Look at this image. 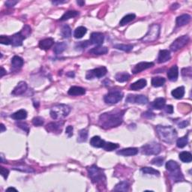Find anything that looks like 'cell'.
<instances>
[{
    "label": "cell",
    "mask_w": 192,
    "mask_h": 192,
    "mask_svg": "<svg viewBox=\"0 0 192 192\" xmlns=\"http://www.w3.org/2000/svg\"><path fill=\"white\" fill-rule=\"evenodd\" d=\"M125 111L115 110L107 113H104L99 117V125L104 129L114 128L120 126L123 121Z\"/></svg>",
    "instance_id": "obj_1"
},
{
    "label": "cell",
    "mask_w": 192,
    "mask_h": 192,
    "mask_svg": "<svg viewBox=\"0 0 192 192\" xmlns=\"http://www.w3.org/2000/svg\"><path fill=\"white\" fill-rule=\"evenodd\" d=\"M155 130L158 137L165 143H173L177 138L176 130L172 126H158Z\"/></svg>",
    "instance_id": "obj_2"
},
{
    "label": "cell",
    "mask_w": 192,
    "mask_h": 192,
    "mask_svg": "<svg viewBox=\"0 0 192 192\" xmlns=\"http://www.w3.org/2000/svg\"><path fill=\"white\" fill-rule=\"evenodd\" d=\"M166 169L170 173V176L175 182H182L184 180V176L181 172L180 167L176 161L173 160L167 161L166 163Z\"/></svg>",
    "instance_id": "obj_3"
},
{
    "label": "cell",
    "mask_w": 192,
    "mask_h": 192,
    "mask_svg": "<svg viewBox=\"0 0 192 192\" xmlns=\"http://www.w3.org/2000/svg\"><path fill=\"white\" fill-rule=\"evenodd\" d=\"M88 170L89 176L92 180V182L95 184H100L103 183V182H105L106 177L101 169L97 167L96 165H92L87 168Z\"/></svg>",
    "instance_id": "obj_4"
},
{
    "label": "cell",
    "mask_w": 192,
    "mask_h": 192,
    "mask_svg": "<svg viewBox=\"0 0 192 192\" xmlns=\"http://www.w3.org/2000/svg\"><path fill=\"white\" fill-rule=\"evenodd\" d=\"M71 112V107L66 104H57L52 107L50 112V116L53 119H58L64 118L69 114Z\"/></svg>",
    "instance_id": "obj_5"
},
{
    "label": "cell",
    "mask_w": 192,
    "mask_h": 192,
    "mask_svg": "<svg viewBox=\"0 0 192 192\" xmlns=\"http://www.w3.org/2000/svg\"><path fill=\"white\" fill-rule=\"evenodd\" d=\"M160 34V26L158 24H152L149 29L148 32L145 35L143 38L141 39V41L143 42H152L156 41L159 36Z\"/></svg>",
    "instance_id": "obj_6"
},
{
    "label": "cell",
    "mask_w": 192,
    "mask_h": 192,
    "mask_svg": "<svg viewBox=\"0 0 192 192\" xmlns=\"http://www.w3.org/2000/svg\"><path fill=\"white\" fill-rule=\"evenodd\" d=\"M123 98V93L120 90L112 89L104 96V99L106 104H114L120 101Z\"/></svg>",
    "instance_id": "obj_7"
},
{
    "label": "cell",
    "mask_w": 192,
    "mask_h": 192,
    "mask_svg": "<svg viewBox=\"0 0 192 192\" xmlns=\"http://www.w3.org/2000/svg\"><path fill=\"white\" fill-rule=\"evenodd\" d=\"M161 146H160L159 143L156 142L147 143V144L141 147V152L146 155H158L161 152Z\"/></svg>",
    "instance_id": "obj_8"
},
{
    "label": "cell",
    "mask_w": 192,
    "mask_h": 192,
    "mask_svg": "<svg viewBox=\"0 0 192 192\" xmlns=\"http://www.w3.org/2000/svg\"><path fill=\"white\" fill-rule=\"evenodd\" d=\"M107 69L106 67L102 66L99 68H95V69L88 71L86 75V78L87 80H92L94 78H101L107 74Z\"/></svg>",
    "instance_id": "obj_9"
},
{
    "label": "cell",
    "mask_w": 192,
    "mask_h": 192,
    "mask_svg": "<svg viewBox=\"0 0 192 192\" xmlns=\"http://www.w3.org/2000/svg\"><path fill=\"white\" fill-rule=\"evenodd\" d=\"M188 41H189V37L188 35H182V36L179 37L178 38H176L172 43V44L170 47V50L173 52H176L177 50H180L181 48H182L184 46L187 44Z\"/></svg>",
    "instance_id": "obj_10"
},
{
    "label": "cell",
    "mask_w": 192,
    "mask_h": 192,
    "mask_svg": "<svg viewBox=\"0 0 192 192\" xmlns=\"http://www.w3.org/2000/svg\"><path fill=\"white\" fill-rule=\"evenodd\" d=\"M126 101L127 103H136L139 104H146L148 103V98L142 95H137V96H134V95H128L127 96Z\"/></svg>",
    "instance_id": "obj_11"
},
{
    "label": "cell",
    "mask_w": 192,
    "mask_h": 192,
    "mask_svg": "<svg viewBox=\"0 0 192 192\" xmlns=\"http://www.w3.org/2000/svg\"><path fill=\"white\" fill-rule=\"evenodd\" d=\"M152 66H154L153 62H142L138 63V64H137L135 67H134V68L132 69V73H133V74H138V73H140V72L152 68Z\"/></svg>",
    "instance_id": "obj_12"
},
{
    "label": "cell",
    "mask_w": 192,
    "mask_h": 192,
    "mask_svg": "<svg viewBox=\"0 0 192 192\" xmlns=\"http://www.w3.org/2000/svg\"><path fill=\"white\" fill-rule=\"evenodd\" d=\"M104 40V36L102 33L92 32L90 35L89 42H91V44H95V45L100 46L101 44H103Z\"/></svg>",
    "instance_id": "obj_13"
},
{
    "label": "cell",
    "mask_w": 192,
    "mask_h": 192,
    "mask_svg": "<svg viewBox=\"0 0 192 192\" xmlns=\"http://www.w3.org/2000/svg\"><path fill=\"white\" fill-rule=\"evenodd\" d=\"M27 89V83L24 81H20L13 89L12 94L13 96H20L23 95Z\"/></svg>",
    "instance_id": "obj_14"
},
{
    "label": "cell",
    "mask_w": 192,
    "mask_h": 192,
    "mask_svg": "<svg viewBox=\"0 0 192 192\" xmlns=\"http://www.w3.org/2000/svg\"><path fill=\"white\" fill-rule=\"evenodd\" d=\"M10 38L12 45L14 47H18L21 46L23 44V41L25 39V37L20 32L13 35L12 36L10 37Z\"/></svg>",
    "instance_id": "obj_15"
},
{
    "label": "cell",
    "mask_w": 192,
    "mask_h": 192,
    "mask_svg": "<svg viewBox=\"0 0 192 192\" xmlns=\"http://www.w3.org/2000/svg\"><path fill=\"white\" fill-rule=\"evenodd\" d=\"M23 59L18 56H15L12 59V69L13 71L20 70L23 67Z\"/></svg>",
    "instance_id": "obj_16"
},
{
    "label": "cell",
    "mask_w": 192,
    "mask_h": 192,
    "mask_svg": "<svg viewBox=\"0 0 192 192\" xmlns=\"http://www.w3.org/2000/svg\"><path fill=\"white\" fill-rule=\"evenodd\" d=\"M170 52L168 50H161L159 51L158 57V63H165L170 59Z\"/></svg>",
    "instance_id": "obj_17"
},
{
    "label": "cell",
    "mask_w": 192,
    "mask_h": 192,
    "mask_svg": "<svg viewBox=\"0 0 192 192\" xmlns=\"http://www.w3.org/2000/svg\"><path fill=\"white\" fill-rule=\"evenodd\" d=\"M117 155L122 156H133L138 153V149L137 148H126L118 151Z\"/></svg>",
    "instance_id": "obj_18"
},
{
    "label": "cell",
    "mask_w": 192,
    "mask_h": 192,
    "mask_svg": "<svg viewBox=\"0 0 192 192\" xmlns=\"http://www.w3.org/2000/svg\"><path fill=\"white\" fill-rule=\"evenodd\" d=\"M63 123L60 122H50L49 124L47 125L46 129L50 132H58L60 133L62 131V126Z\"/></svg>",
    "instance_id": "obj_19"
},
{
    "label": "cell",
    "mask_w": 192,
    "mask_h": 192,
    "mask_svg": "<svg viewBox=\"0 0 192 192\" xmlns=\"http://www.w3.org/2000/svg\"><path fill=\"white\" fill-rule=\"evenodd\" d=\"M179 76V69L176 66H173L167 71V77L170 81H176Z\"/></svg>",
    "instance_id": "obj_20"
},
{
    "label": "cell",
    "mask_w": 192,
    "mask_h": 192,
    "mask_svg": "<svg viewBox=\"0 0 192 192\" xmlns=\"http://www.w3.org/2000/svg\"><path fill=\"white\" fill-rule=\"evenodd\" d=\"M53 44H54L53 39L51 38H48L41 41V42H39L38 46L42 50H47L53 45Z\"/></svg>",
    "instance_id": "obj_21"
},
{
    "label": "cell",
    "mask_w": 192,
    "mask_h": 192,
    "mask_svg": "<svg viewBox=\"0 0 192 192\" xmlns=\"http://www.w3.org/2000/svg\"><path fill=\"white\" fill-rule=\"evenodd\" d=\"M90 144L91 146L96 148H103L105 144V141L101 138L99 136H94L90 140Z\"/></svg>",
    "instance_id": "obj_22"
},
{
    "label": "cell",
    "mask_w": 192,
    "mask_h": 192,
    "mask_svg": "<svg viewBox=\"0 0 192 192\" xmlns=\"http://www.w3.org/2000/svg\"><path fill=\"white\" fill-rule=\"evenodd\" d=\"M147 82L145 79H140L139 81H136L135 83H132V84L130 86V89L131 90L134 91H137L140 90V89H142L144 88V87L146 86Z\"/></svg>",
    "instance_id": "obj_23"
},
{
    "label": "cell",
    "mask_w": 192,
    "mask_h": 192,
    "mask_svg": "<svg viewBox=\"0 0 192 192\" xmlns=\"http://www.w3.org/2000/svg\"><path fill=\"white\" fill-rule=\"evenodd\" d=\"M68 95L72 96H83L86 93L85 89L82 88L80 86H72L68 90Z\"/></svg>",
    "instance_id": "obj_24"
},
{
    "label": "cell",
    "mask_w": 192,
    "mask_h": 192,
    "mask_svg": "<svg viewBox=\"0 0 192 192\" xmlns=\"http://www.w3.org/2000/svg\"><path fill=\"white\" fill-rule=\"evenodd\" d=\"M191 16L188 14H182L176 18V25L177 27H182V26L186 25L191 20Z\"/></svg>",
    "instance_id": "obj_25"
},
{
    "label": "cell",
    "mask_w": 192,
    "mask_h": 192,
    "mask_svg": "<svg viewBox=\"0 0 192 192\" xmlns=\"http://www.w3.org/2000/svg\"><path fill=\"white\" fill-rule=\"evenodd\" d=\"M108 52V48L106 47H102V46H98L96 47L92 48L91 50H89V53L90 54H94V55H104L106 54Z\"/></svg>",
    "instance_id": "obj_26"
},
{
    "label": "cell",
    "mask_w": 192,
    "mask_h": 192,
    "mask_svg": "<svg viewBox=\"0 0 192 192\" xmlns=\"http://www.w3.org/2000/svg\"><path fill=\"white\" fill-rule=\"evenodd\" d=\"M12 119H15V120H23L27 117V112L25 110L21 109L20 111L15 112L11 116Z\"/></svg>",
    "instance_id": "obj_27"
},
{
    "label": "cell",
    "mask_w": 192,
    "mask_h": 192,
    "mask_svg": "<svg viewBox=\"0 0 192 192\" xmlns=\"http://www.w3.org/2000/svg\"><path fill=\"white\" fill-rule=\"evenodd\" d=\"M165 103H166V101L165 98H156L153 102H152V107H153L154 109L161 110L165 107Z\"/></svg>",
    "instance_id": "obj_28"
},
{
    "label": "cell",
    "mask_w": 192,
    "mask_h": 192,
    "mask_svg": "<svg viewBox=\"0 0 192 192\" xmlns=\"http://www.w3.org/2000/svg\"><path fill=\"white\" fill-rule=\"evenodd\" d=\"M171 94H172L173 98H176V99H180V98H182L185 95L184 86H180L178 87V88L173 89L172 92H171Z\"/></svg>",
    "instance_id": "obj_29"
},
{
    "label": "cell",
    "mask_w": 192,
    "mask_h": 192,
    "mask_svg": "<svg viewBox=\"0 0 192 192\" xmlns=\"http://www.w3.org/2000/svg\"><path fill=\"white\" fill-rule=\"evenodd\" d=\"M116 80L119 83H124L128 81L130 78V74L127 72H119L116 74Z\"/></svg>",
    "instance_id": "obj_30"
},
{
    "label": "cell",
    "mask_w": 192,
    "mask_h": 192,
    "mask_svg": "<svg viewBox=\"0 0 192 192\" xmlns=\"http://www.w3.org/2000/svg\"><path fill=\"white\" fill-rule=\"evenodd\" d=\"M67 48V44L65 42H59L56 44L55 47H54L53 51L57 55H59L62 53L64 50H66Z\"/></svg>",
    "instance_id": "obj_31"
},
{
    "label": "cell",
    "mask_w": 192,
    "mask_h": 192,
    "mask_svg": "<svg viewBox=\"0 0 192 192\" xmlns=\"http://www.w3.org/2000/svg\"><path fill=\"white\" fill-rule=\"evenodd\" d=\"M78 14H79V12H77V11H68V12H66L62 16L60 20L61 21H65V20H69L71 18L75 17H77Z\"/></svg>",
    "instance_id": "obj_32"
},
{
    "label": "cell",
    "mask_w": 192,
    "mask_h": 192,
    "mask_svg": "<svg viewBox=\"0 0 192 192\" xmlns=\"http://www.w3.org/2000/svg\"><path fill=\"white\" fill-rule=\"evenodd\" d=\"M129 188V184L128 182H121L119 184L116 185V187L113 188V191H127Z\"/></svg>",
    "instance_id": "obj_33"
},
{
    "label": "cell",
    "mask_w": 192,
    "mask_h": 192,
    "mask_svg": "<svg viewBox=\"0 0 192 192\" xmlns=\"http://www.w3.org/2000/svg\"><path fill=\"white\" fill-rule=\"evenodd\" d=\"M87 29L84 27H79L75 29L74 33V36L75 38H81L83 36H84L86 33Z\"/></svg>",
    "instance_id": "obj_34"
},
{
    "label": "cell",
    "mask_w": 192,
    "mask_h": 192,
    "mask_svg": "<svg viewBox=\"0 0 192 192\" xmlns=\"http://www.w3.org/2000/svg\"><path fill=\"white\" fill-rule=\"evenodd\" d=\"M166 80L164 77H155L152 79V85L154 87H161L163 86L165 83Z\"/></svg>",
    "instance_id": "obj_35"
},
{
    "label": "cell",
    "mask_w": 192,
    "mask_h": 192,
    "mask_svg": "<svg viewBox=\"0 0 192 192\" xmlns=\"http://www.w3.org/2000/svg\"><path fill=\"white\" fill-rule=\"evenodd\" d=\"M180 159L184 163H190L192 161V155L188 152H182L180 154Z\"/></svg>",
    "instance_id": "obj_36"
},
{
    "label": "cell",
    "mask_w": 192,
    "mask_h": 192,
    "mask_svg": "<svg viewBox=\"0 0 192 192\" xmlns=\"http://www.w3.org/2000/svg\"><path fill=\"white\" fill-rule=\"evenodd\" d=\"M136 18V15L135 14H127L126 16H125L121 20V21L119 22V25L120 26H125L126 24H128L130 22H131L132 20H134Z\"/></svg>",
    "instance_id": "obj_37"
},
{
    "label": "cell",
    "mask_w": 192,
    "mask_h": 192,
    "mask_svg": "<svg viewBox=\"0 0 192 192\" xmlns=\"http://www.w3.org/2000/svg\"><path fill=\"white\" fill-rule=\"evenodd\" d=\"M61 35L62 38H70L71 35V29L70 27L68 25H64L62 28L61 30Z\"/></svg>",
    "instance_id": "obj_38"
},
{
    "label": "cell",
    "mask_w": 192,
    "mask_h": 192,
    "mask_svg": "<svg viewBox=\"0 0 192 192\" xmlns=\"http://www.w3.org/2000/svg\"><path fill=\"white\" fill-rule=\"evenodd\" d=\"M88 137V131L86 129H82L79 131L77 137V141L79 143H83L86 141Z\"/></svg>",
    "instance_id": "obj_39"
},
{
    "label": "cell",
    "mask_w": 192,
    "mask_h": 192,
    "mask_svg": "<svg viewBox=\"0 0 192 192\" xmlns=\"http://www.w3.org/2000/svg\"><path fill=\"white\" fill-rule=\"evenodd\" d=\"M114 48L118 50H123V51H131V50L133 49L134 46L132 44H116V45L113 46Z\"/></svg>",
    "instance_id": "obj_40"
},
{
    "label": "cell",
    "mask_w": 192,
    "mask_h": 192,
    "mask_svg": "<svg viewBox=\"0 0 192 192\" xmlns=\"http://www.w3.org/2000/svg\"><path fill=\"white\" fill-rule=\"evenodd\" d=\"M188 139L187 136H185V137H180L176 141V146L179 147V148H183L188 144Z\"/></svg>",
    "instance_id": "obj_41"
},
{
    "label": "cell",
    "mask_w": 192,
    "mask_h": 192,
    "mask_svg": "<svg viewBox=\"0 0 192 192\" xmlns=\"http://www.w3.org/2000/svg\"><path fill=\"white\" fill-rule=\"evenodd\" d=\"M119 147V144H117V143L108 142V143H105V144H104L103 149L104 150L109 151V152H111V151L116 150V149H118Z\"/></svg>",
    "instance_id": "obj_42"
},
{
    "label": "cell",
    "mask_w": 192,
    "mask_h": 192,
    "mask_svg": "<svg viewBox=\"0 0 192 192\" xmlns=\"http://www.w3.org/2000/svg\"><path fill=\"white\" fill-rule=\"evenodd\" d=\"M143 173H147V174H151V175H155V176H159L160 173L158 172V170H155L154 168H152V167H143L141 169Z\"/></svg>",
    "instance_id": "obj_43"
},
{
    "label": "cell",
    "mask_w": 192,
    "mask_h": 192,
    "mask_svg": "<svg viewBox=\"0 0 192 192\" xmlns=\"http://www.w3.org/2000/svg\"><path fill=\"white\" fill-rule=\"evenodd\" d=\"M89 44H91V43L89 42L88 41H84V42H78L76 44L75 48L77 50H82L85 49L86 47H88L89 45Z\"/></svg>",
    "instance_id": "obj_44"
},
{
    "label": "cell",
    "mask_w": 192,
    "mask_h": 192,
    "mask_svg": "<svg viewBox=\"0 0 192 192\" xmlns=\"http://www.w3.org/2000/svg\"><path fill=\"white\" fill-rule=\"evenodd\" d=\"M44 120L42 117L40 116H36L35 118L32 119V124L35 126H42L44 124Z\"/></svg>",
    "instance_id": "obj_45"
},
{
    "label": "cell",
    "mask_w": 192,
    "mask_h": 192,
    "mask_svg": "<svg viewBox=\"0 0 192 192\" xmlns=\"http://www.w3.org/2000/svg\"><path fill=\"white\" fill-rule=\"evenodd\" d=\"M151 163H152V165L160 167V166H161L162 165H163V163H164V158H162V157H155V158H154L152 160V161H151Z\"/></svg>",
    "instance_id": "obj_46"
},
{
    "label": "cell",
    "mask_w": 192,
    "mask_h": 192,
    "mask_svg": "<svg viewBox=\"0 0 192 192\" xmlns=\"http://www.w3.org/2000/svg\"><path fill=\"white\" fill-rule=\"evenodd\" d=\"M182 75L183 77H191L192 75V69L191 67H188V68H185L182 70Z\"/></svg>",
    "instance_id": "obj_47"
},
{
    "label": "cell",
    "mask_w": 192,
    "mask_h": 192,
    "mask_svg": "<svg viewBox=\"0 0 192 192\" xmlns=\"http://www.w3.org/2000/svg\"><path fill=\"white\" fill-rule=\"evenodd\" d=\"M20 32H21V34L23 35L26 38L27 37H28L29 35L31 34V28H30V27H29L28 25H25Z\"/></svg>",
    "instance_id": "obj_48"
},
{
    "label": "cell",
    "mask_w": 192,
    "mask_h": 192,
    "mask_svg": "<svg viewBox=\"0 0 192 192\" xmlns=\"http://www.w3.org/2000/svg\"><path fill=\"white\" fill-rule=\"evenodd\" d=\"M0 43H1L2 44H5V45L12 44L10 37L5 36V35H2V36H0Z\"/></svg>",
    "instance_id": "obj_49"
},
{
    "label": "cell",
    "mask_w": 192,
    "mask_h": 192,
    "mask_svg": "<svg viewBox=\"0 0 192 192\" xmlns=\"http://www.w3.org/2000/svg\"><path fill=\"white\" fill-rule=\"evenodd\" d=\"M14 170H17L23 171V172L26 173H33L34 172V170H32L29 167H23V166H19V167H14Z\"/></svg>",
    "instance_id": "obj_50"
},
{
    "label": "cell",
    "mask_w": 192,
    "mask_h": 192,
    "mask_svg": "<svg viewBox=\"0 0 192 192\" xmlns=\"http://www.w3.org/2000/svg\"><path fill=\"white\" fill-rule=\"evenodd\" d=\"M9 174V170L8 169L5 168V167H1V175L4 177L5 180H6L7 178H8Z\"/></svg>",
    "instance_id": "obj_51"
},
{
    "label": "cell",
    "mask_w": 192,
    "mask_h": 192,
    "mask_svg": "<svg viewBox=\"0 0 192 192\" xmlns=\"http://www.w3.org/2000/svg\"><path fill=\"white\" fill-rule=\"evenodd\" d=\"M73 130H74V128L71 126H68L66 128V133L67 134V135H68V137H71L72 135H73Z\"/></svg>",
    "instance_id": "obj_52"
},
{
    "label": "cell",
    "mask_w": 192,
    "mask_h": 192,
    "mask_svg": "<svg viewBox=\"0 0 192 192\" xmlns=\"http://www.w3.org/2000/svg\"><path fill=\"white\" fill-rule=\"evenodd\" d=\"M143 116L147 119H152V118H153V117H155V114L150 111H146L143 113Z\"/></svg>",
    "instance_id": "obj_53"
},
{
    "label": "cell",
    "mask_w": 192,
    "mask_h": 192,
    "mask_svg": "<svg viewBox=\"0 0 192 192\" xmlns=\"http://www.w3.org/2000/svg\"><path fill=\"white\" fill-rule=\"evenodd\" d=\"M18 2V1H14V0H9L5 2V5L7 7H14L17 3Z\"/></svg>",
    "instance_id": "obj_54"
},
{
    "label": "cell",
    "mask_w": 192,
    "mask_h": 192,
    "mask_svg": "<svg viewBox=\"0 0 192 192\" xmlns=\"http://www.w3.org/2000/svg\"><path fill=\"white\" fill-rule=\"evenodd\" d=\"M18 127H20V128H21L22 129L24 130V131H26L27 132H29V127L27 126V125L26 124V123H18L17 124Z\"/></svg>",
    "instance_id": "obj_55"
},
{
    "label": "cell",
    "mask_w": 192,
    "mask_h": 192,
    "mask_svg": "<svg viewBox=\"0 0 192 192\" xmlns=\"http://www.w3.org/2000/svg\"><path fill=\"white\" fill-rule=\"evenodd\" d=\"M165 111L167 112V113H170V114H172L173 113V107L172 105H167L165 107Z\"/></svg>",
    "instance_id": "obj_56"
},
{
    "label": "cell",
    "mask_w": 192,
    "mask_h": 192,
    "mask_svg": "<svg viewBox=\"0 0 192 192\" xmlns=\"http://www.w3.org/2000/svg\"><path fill=\"white\" fill-rule=\"evenodd\" d=\"M188 124H189V122H188V121L185 120V121H182V122H180V123H179L178 126H179V127H180V128H185V127L187 126Z\"/></svg>",
    "instance_id": "obj_57"
},
{
    "label": "cell",
    "mask_w": 192,
    "mask_h": 192,
    "mask_svg": "<svg viewBox=\"0 0 192 192\" xmlns=\"http://www.w3.org/2000/svg\"><path fill=\"white\" fill-rule=\"evenodd\" d=\"M67 2V1H53L52 2V3L54 5H57V4H63V3Z\"/></svg>",
    "instance_id": "obj_58"
},
{
    "label": "cell",
    "mask_w": 192,
    "mask_h": 192,
    "mask_svg": "<svg viewBox=\"0 0 192 192\" xmlns=\"http://www.w3.org/2000/svg\"><path fill=\"white\" fill-rule=\"evenodd\" d=\"M5 74H6V71L4 69L3 67H1V77H2Z\"/></svg>",
    "instance_id": "obj_59"
},
{
    "label": "cell",
    "mask_w": 192,
    "mask_h": 192,
    "mask_svg": "<svg viewBox=\"0 0 192 192\" xmlns=\"http://www.w3.org/2000/svg\"><path fill=\"white\" fill-rule=\"evenodd\" d=\"M77 3L78 5H81V6H83V5L85 4V2L84 1H77Z\"/></svg>",
    "instance_id": "obj_60"
},
{
    "label": "cell",
    "mask_w": 192,
    "mask_h": 192,
    "mask_svg": "<svg viewBox=\"0 0 192 192\" xmlns=\"http://www.w3.org/2000/svg\"><path fill=\"white\" fill-rule=\"evenodd\" d=\"M5 130H6V128H5V126L3 124H1V132H4Z\"/></svg>",
    "instance_id": "obj_61"
},
{
    "label": "cell",
    "mask_w": 192,
    "mask_h": 192,
    "mask_svg": "<svg viewBox=\"0 0 192 192\" xmlns=\"http://www.w3.org/2000/svg\"><path fill=\"white\" fill-rule=\"evenodd\" d=\"M179 7H180V5H179V4H173L171 8H172V9H173V8L176 9L177 8H179Z\"/></svg>",
    "instance_id": "obj_62"
},
{
    "label": "cell",
    "mask_w": 192,
    "mask_h": 192,
    "mask_svg": "<svg viewBox=\"0 0 192 192\" xmlns=\"http://www.w3.org/2000/svg\"><path fill=\"white\" fill-rule=\"evenodd\" d=\"M7 191H17V190L16 189V188H12V187H11V188H8V189H7Z\"/></svg>",
    "instance_id": "obj_63"
},
{
    "label": "cell",
    "mask_w": 192,
    "mask_h": 192,
    "mask_svg": "<svg viewBox=\"0 0 192 192\" xmlns=\"http://www.w3.org/2000/svg\"><path fill=\"white\" fill-rule=\"evenodd\" d=\"M70 72H71V73H68V74H67V75L70 76V77H74V74L73 73V72H71V71H70Z\"/></svg>",
    "instance_id": "obj_64"
}]
</instances>
